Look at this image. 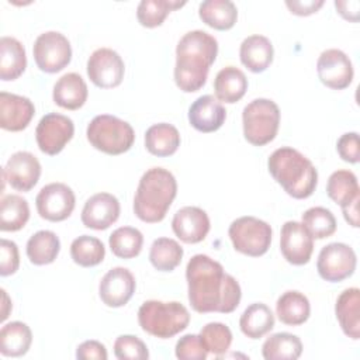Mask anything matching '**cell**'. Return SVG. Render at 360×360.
<instances>
[{
  "label": "cell",
  "mask_w": 360,
  "mask_h": 360,
  "mask_svg": "<svg viewBox=\"0 0 360 360\" xmlns=\"http://www.w3.org/2000/svg\"><path fill=\"white\" fill-rule=\"evenodd\" d=\"M188 301L200 314H229L240 302L242 291L236 278L207 255H194L186 267Z\"/></svg>",
  "instance_id": "obj_1"
},
{
  "label": "cell",
  "mask_w": 360,
  "mask_h": 360,
  "mask_svg": "<svg viewBox=\"0 0 360 360\" xmlns=\"http://www.w3.org/2000/svg\"><path fill=\"white\" fill-rule=\"evenodd\" d=\"M218 53L217 39L202 30L186 32L176 46L174 82L184 93L200 90Z\"/></svg>",
  "instance_id": "obj_2"
},
{
  "label": "cell",
  "mask_w": 360,
  "mask_h": 360,
  "mask_svg": "<svg viewBox=\"0 0 360 360\" xmlns=\"http://www.w3.org/2000/svg\"><path fill=\"white\" fill-rule=\"evenodd\" d=\"M267 167L273 179L292 198H308L316 188L318 172L315 166L294 148L283 146L276 149L269 156Z\"/></svg>",
  "instance_id": "obj_3"
},
{
  "label": "cell",
  "mask_w": 360,
  "mask_h": 360,
  "mask_svg": "<svg viewBox=\"0 0 360 360\" xmlns=\"http://www.w3.org/2000/svg\"><path fill=\"white\" fill-rule=\"evenodd\" d=\"M177 194L174 176L163 167L148 169L139 183L134 197L135 215L148 224L160 222Z\"/></svg>",
  "instance_id": "obj_4"
},
{
  "label": "cell",
  "mask_w": 360,
  "mask_h": 360,
  "mask_svg": "<svg viewBox=\"0 0 360 360\" xmlns=\"http://www.w3.org/2000/svg\"><path fill=\"white\" fill-rule=\"evenodd\" d=\"M138 322L143 332L159 339H169L188 326L190 314L177 301L149 300L139 307Z\"/></svg>",
  "instance_id": "obj_5"
},
{
  "label": "cell",
  "mask_w": 360,
  "mask_h": 360,
  "mask_svg": "<svg viewBox=\"0 0 360 360\" xmlns=\"http://www.w3.org/2000/svg\"><path fill=\"white\" fill-rule=\"evenodd\" d=\"M86 135L93 148L107 155H121L129 150L135 141L131 124L110 114L96 115L89 122Z\"/></svg>",
  "instance_id": "obj_6"
},
{
  "label": "cell",
  "mask_w": 360,
  "mask_h": 360,
  "mask_svg": "<svg viewBox=\"0 0 360 360\" xmlns=\"http://www.w3.org/2000/svg\"><path fill=\"white\" fill-rule=\"evenodd\" d=\"M245 139L255 145L263 146L271 142L280 125V108L269 98H255L245 105L242 112Z\"/></svg>",
  "instance_id": "obj_7"
},
{
  "label": "cell",
  "mask_w": 360,
  "mask_h": 360,
  "mask_svg": "<svg viewBox=\"0 0 360 360\" xmlns=\"http://www.w3.org/2000/svg\"><path fill=\"white\" fill-rule=\"evenodd\" d=\"M271 233V226L266 221L250 215L236 218L228 229L235 250L252 257H259L269 250Z\"/></svg>",
  "instance_id": "obj_8"
},
{
  "label": "cell",
  "mask_w": 360,
  "mask_h": 360,
  "mask_svg": "<svg viewBox=\"0 0 360 360\" xmlns=\"http://www.w3.org/2000/svg\"><path fill=\"white\" fill-rule=\"evenodd\" d=\"M32 53L37 66L46 73L60 72L72 59L70 42L58 31H46L38 35Z\"/></svg>",
  "instance_id": "obj_9"
},
{
  "label": "cell",
  "mask_w": 360,
  "mask_h": 360,
  "mask_svg": "<svg viewBox=\"0 0 360 360\" xmlns=\"http://www.w3.org/2000/svg\"><path fill=\"white\" fill-rule=\"evenodd\" d=\"M356 253L349 245L332 242L321 249L316 270L323 280L338 283L350 277L356 270Z\"/></svg>",
  "instance_id": "obj_10"
},
{
  "label": "cell",
  "mask_w": 360,
  "mask_h": 360,
  "mask_svg": "<svg viewBox=\"0 0 360 360\" xmlns=\"http://www.w3.org/2000/svg\"><path fill=\"white\" fill-rule=\"evenodd\" d=\"M73 121L68 115L58 112H49L44 115L35 128V139L38 148L41 152L49 156L58 155L73 138Z\"/></svg>",
  "instance_id": "obj_11"
},
{
  "label": "cell",
  "mask_w": 360,
  "mask_h": 360,
  "mask_svg": "<svg viewBox=\"0 0 360 360\" xmlns=\"http://www.w3.org/2000/svg\"><path fill=\"white\" fill-rule=\"evenodd\" d=\"M75 193L65 183H49L44 186L35 198L39 217L51 222H59L69 218L75 210Z\"/></svg>",
  "instance_id": "obj_12"
},
{
  "label": "cell",
  "mask_w": 360,
  "mask_h": 360,
  "mask_svg": "<svg viewBox=\"0 0 360 360\" xmlns=\"http://www.w3.org/2000/svg\"><path fill=\"white\" fill-rule=\"evenodd\" d=\"M124 73V60L114 49L98 48L87 59V76L97 87L112 89L120 86Z\"/></svg>",
  "instance_id": "obj_13"
},
{
  "label": "cell",
  "mask_w": 360,
  "mask_h": 360,
  "mask_svg": "<svg viewBox=\"0 0 360 360\" xmlns=\"http://www.w3.org/2000/svg\"><path fill=\"white\" fill-rule=\"evenodd\" d=\"M319 80L329 89L343 90L353 80V65L349 56L336 48L325 49L316 60Z\"/></svg>",
  "instance_id": "obj_14"
},
{
  "label": "cell",
  "mask_w": 360,
  "mask_h": 360,
  "mask_svg": "<svg viewBox=\"0 0 360 360\" xmlns=\"http://www.w3.org/2000/svg\"><path fill=\"white\" fill-rule=\"evenodd\" d=\"M280 250L288 263L307 264L314 252V238L302 222L287 221L280 232Z\"/></svg>",
  "instance_id": "obj_15"
},
{
  "label": "cell",
  "mask_w": 360,
  "mask_h": 360,
  "mask_svg": "<svg viewBox=\"0 0 360 360\" xmlns=\"http://www.w3.org/2000/svg\"><path fill=\"white\" fill-rule=\"evenodd\" d=\"M41 163L30 152L13 153L3 167V180L17 191H30L39 180Z\"/></svg>",
  "instance_id": "obj_16"
},
{
  "label": "cell",
  "mask_w": 360,
  "mask_h": 360,
  "mask_svg": "<svg viewBox=\"0 0 360 360\" xmlns=\"http://www.w3.org/2000/svg\"><path fill=\"white\" fill-rule=\"evenodd\" d=\"M136 288L135 277L127 267H112L98 284V295L110 308L124 307L134 295Z\"/></svg>",
  "instance_id": "obj_17"
},
{
  "label": "cell",
  "mask_w": 360,
  "mask_h": 360,
  "mask_svg": "<svg viewBox=\"0 0 360 360\" xmlns=\"http://www.w3.org/2000/svg\"><path fill=\"white\" fill-rule=\"evenodd\" d=\"M120 201L110 193L91 195L82 210V222L86 228L103 231L110 228L120 217Z\"/></svg>",
  "instance_id": "obj_18"
},
{
  "label": "cell",
  "mask_w": 360,
  "mask_h": 360,
  "mask_svg": "<svg viewBox=\"0 0 360 360\" xmlns=\"http://www.w3.org/2000/svg\"><path fill=\"white\" fill-rule=\"evenodd\" d=\"M172 229L181 242L198 243L210 232V218L202 208L187 205L174 214Z\"/></svg>",
  "instance_id": "obj_19"
},
{
  "label": "cell",
  "mask_w": 360,
  "mask_h": 360,
  "mask_svg": "<svg viewBox=\"0 0 360 360\" xmlns=\"http://www.w3.org/2000/svg\"><path fill=\"white\" fill-rule=\"evenodd\" d=\"M35 114V107L28 97L1 91L0 93V127L6 131L18 132L28 127Z\"/></svg>",
  "instance_id": "obj_20"
},
{
  "label": "cell",
  "mask_w": 360,
  "mask_h": 360,
  "mask_svg": "<svg viewBox=\"0 0 360 360\" xmlns=\"http://www.w3.org/2000/svg\"><path fill=\"white\" fill-rule=\"evenodd\" d=\"M226 118V110L214 96L198 97L188 108V121L193 128L208 134L219 129Z\"/></svg>",
  "instance_id": "obj_21"
},
{
  "label": "cell",
  "mask_w": 360,
  "mask_h": 360,
  "mask_svg": "<svg viewBox=\"0 0 360 360\" xmlns=\"http://www.w3.org/2000/svg\"><path fill=\"white\" fill-rule=\"evenodd\" d=\"M360 290L357 287L346 288L336 300V319L346 336L353 340L360 339Z\"/></svg>",
  "instance_id": "obj_22"
},
{
  "label": "cell",
  "mask_w": 360,
  "mask_h": 360,
  "mask_svg": "<svg viewBox=\"0 0 360 360\" xmlns=\"http://www.w3.org/2000/svg\"><path fill=\"white\" fill-rule=\"evenodd\" d=\"M273 45L264 35H249L246 37L239 48V58L243 66L253 73L264 72L273 62Z\"/></svg>",
  "instance_id": "obj_23"
},
{
  "label": "cell",
  "mask_w": 360,
  "mask_h": 360,
  "mask_svg": "<svg viewBox=\"0 0 360 360\" xmlns=\"http://www.w3.org/2000/svg\"><path fill=\"white\" fill-rule=\"evenodd\" d=\"M87 84L83 77L75 72L65 73L53 86V101L66 110H79L87 100Z\"/></svg>",
  "instance_id": "obj_24"
},
{
  "label": "cell",
  "mask_w": 360,
  "mask_h": 360,
  "mask_svg": "<svg viewBox=\"0 0 360 360\" xmlns=\"http://www.w3.org/2000/svg\"><path fill=\"white\" fill-rule=\"evenodd\" d=\"M248 90V79L236 66L222 68L214 80L215 98L222 103L233 104L239 101Z\"/></svg>",
  "instance_id": "obj_25"
},
{
  "label": "cell",
  "mask_w": 360,
  "mask_h": 360,
  "mask_svg": "<svg viewBox=\"0 0 360 360\" xmlns=\"http://www.w3.org/2000/svg\"><path fill=\"white\" fill-rule=\"evenodd\" d=\"M27 68V56L22 44L13 37L0 39V79L4 82L18 79Z\"/></svg>",
  "instance_id": "obj_26"
},
{
  "label": "cell",
  "mask_w": 360,
  "mask_h": 360,
  "mask_svg": "<svg viewBox=\"0 0 360 360\" xmlns=\"http://www.w3.org/2000/svg\"><path fill=\"white\" fill-rule=\"evenodd\" d=\"M276 314L283 323L298 326L309 318L311 305L302 292L290 290L278 297L276 302Z\"/></svg>",
  "instance_id": "obj_27"
},
{
  "label": "cell",
  "mask_w": 360,
  "mask_h": 360,
  "mask_svg": "<svg viewBox=\"0 0 360 360\" xmlns=\"http://www.w3.org/2000/svg\"><path fill=\"white\" fill-rule=\"evenodd\" d=\"M145 146L148 152H150L155 156H170L180 146V134L177 128L172 124H155L149 127L145 132Z\"/></svg>",
  "instance_id": "obj_28"
},
{
  "label": "cell",
  "mask_w": 360,
  "mask_h": 360,
  "mask_svg": "<svg viewBox=\"0 0 360 360\" xmlns=\"http://www.w3.org/2000/svg\"><path fill=\"white\" fill-rule=\"evenodd\" d=\"M32 342L30 326L21 321L6 323L0 330V353L7 357L24 356Z\"/></svg>",
  "instance_id": "obj_29"
},
{
  "label": "cell",
  "mask_w": 360,
  "mask_h": 360,
  "mask_svg": "<svg viewBox=\"0 0 360 360\" xmlns=\"http://www.w3.org/2000/svg\"><path fill=\"white\" fill-rule=\"evenodd\" d=\"M274 326V315L263 302L250 304L239 319V328L249 339H260Z\"/></svg>",
  "instance_id": "obj_30"
},
{
  "label": "cell",
  "mask_w": 360,
  "mask_h": 360,
  "mask_svg": "<svg viewBox=\"0 0 360 360\" xmlns=\"http://www.w3.org/2000/svg\"><path fill=\"white\" fill-rule=\"evenodd\" d=\"M198 15L208 27L225 31L235 25L238 8L231 0H205L198 7Z\"/></svg>",
  "instance_id": "obj_31"
},
{
  "label": "cell",
  "mask_w": 360,
  "mask_h": 360,
  "mask_svg": "<svg viewBox=\"0 0 360 360\" xmlns=\"http://www.w3.org/2000/svg\"><path fill=\"white\" fill-rule=\"evenodd\" d=\"M27 256L32 264H51L59 255L60 240L52 231H38L27 242Z\"/></svg>",
  "instance_id": "obj_32"
},
{
  "label": "cell",
  "mask_w": 360,
  "mask_h": 360,
  "mask_svg": "<svg viewBox=\"0 0 360 360\" xmlns=\"http://www.w3.org/2000/svg\"><path fill=\"white\" fill-rule=\"evenodd\" d=\"M301 353L302 343L300 338L288 332L269 336L262 346V354L266 360H295Z\"/></svg>",
  "instance_id": "obj_33"
},
{
  "label": "cell",
  "mask_w": 360,
  "mask_h": 360,
  "mask_svg": "<svg viewBox=\"0 0 360 360\" xmlns=\"http://www.w3.org/2000/svg\"><path fill=\"white\" fill-rule=\"evenodd\" d=\"M30 219V207L18 194L3 195L0 201V229L4 232L20 231Z\"/></svg>",
  "instance_id": "obj_34"
},
{
  "label": "cell",
  "mask_w": 360,
  "mask_h": 360,
  "mask_svg": "<svg viewBox=\"0 0 360 360\" xmlns=\"http://www.w3.org/2000/svg\"><path fill=\"white\" fill-rule=\"evenodd\" d=\"M326 194L332 201L340 207L347 205L353 200L360 197V188L357 177L350 170H336L333 172L326 184Z\"/></svg>",
  "instance_id": "obj_35"
},
{
  "label": "cell",
  "mask_w": 360,
  "mask_h": 360,
  "mask_svg": "<svg viewBox=\"0 0 360 360\" xmlns=\"http://www.w3.org/2000/svg\"><path fill=\"white\" fill-rule=\"evenodd\" d=\"M183 248L170 238H158L153 240L149 250V260L159 271L174 270L183 259Z\"/></svg>",
  "instance_id": "obj_36"
},
{
  "label": "cell",
  "mask_w": 360,
  "mask_h": 360,
  "mask_svg": "<svg viewBox=\"0 0 360 360\" xmlns=\"http://www.w3.org/2000/svg\"><path fill=\"white\" fill-rule=\"evenodd\" d=\"M112 255L121 259H132L142 250L143 235L139 229L132 226L117 228L108 239Z\"/></svg>",
  "instance_id": "obj_37"
},
{
  "label": "cell",
  "mask_w": 360,
  "mask_h": 360,
  "mask_svg": "<svg viewBox=\"0 0 360 360\" xmlns=\"http://www.w3.org/2000/svg\"><path fill=\"white\" fill-rule=\"evenodd\" d=\"M70 256L76 264L82 267H93L104 260L105 248L98 238L82 235L73 239L70 245Z\"/></svg>",
  "instance_id": "obj_38"
},
{
  "label": "cell",
  "mask_w": 360,
  "mask_h": 360,
  "mask_svg": "<svg viewBox=\"0 0 360 360\" xmlns=\"http://www.w3.org/2000/svg\"><path fill=\"white\" fill-rule=\"evenodd\" d=\"M186 1L176 0H142L136 8V18L141 25L155 28L162 25L170 11L180 8Z\"/></svg>",
  "instance_id": "obj_39"
},
{
  "label": "cell",
  "mask_w": 360,
  "mask_h": 360,
  "mask_svg": "<svg viewBox=\"0 0 360 360\" xmlns=\"http://www.w3.org/2000/svg\"><path fill=\"white\" fill-rule=\"evenodd\" d=\"M302 225L312 238L323 239L335 233L336 218L332 211L325 207H312L302 214Z\"/></svg>",
  "instance_id": "obj_40"
},
{
  "label": "cell",
  "mask_w": 360,
  "mask_h": 360,
  "mask_svg": "<svg viewBox=\"0 0 360 360\" xmlns=\"http://www.w3.org/2000/svg\"><path fill=\"white\" fill-rule=\"evenodd\" d=\"M200 339L208 353L215 356L225 354L232 343L231 329L221 322H210L200 330Z\"/></svg>",
  "instance_id": "obj_41"
},
{
  "label": "cell",
  "mask_w": 360,
  "mask_h": 360,
  "mask_svg": "<svg viewBox=\"0 0 360 360\" xmlns=\"http://www.w3.org/2000/svg\"><path fill=\"white\" fill-rule=\"evenodd\" d=\"M114 354L120 360H146L148 347L143 340L134 335H121L114 342Z\"/></svg>",
  "instance_id": "obj_42"
},
{
  "label": "cell",
  "mask_w": 360,
  "mask_h": 360,
  "mask_svg": "<svg viewBox=\"0 0 360 360\" xmlns=\"http://www.w3.org/2000/svg\"><path fill=\"white\" fill-rule=\"evenodd\" d=\"M176 357L180 360H205L208 350L202 345L198 335H184L181 336L174 349Z\"/></svg>",
  "instance_id": "obj_43"
},
{
  "label": "cell",
  "mask_w": 360,
  "mask_h": 360,
  "mask_svg": "<svg viewBox=\"0 0 360 360\" xmlns=\"http://www.w3.org/2000/svg\"><path fill=\"white\" fill-rule=\"evenodd\" d=\"M20 266V253L15 242L1 239L0 242V274L3 277L14 274Z\"/></svg>",
  "instance_id": "obj_44"
},
{
  "label": "cell",
  "mask_w": 360,
  "mask_h": 360,
  "mask_svg": "<svg viewBox=\"0 0 360 360\" xmlns=\"http://www.w3.org/2000/svg\"><path fill=\"white\" fill-rule=\"evenodd\" d=\"M336 150L339 156L349 163H357L360 160V146H359V134L346 132L343 134L336 143Z\"/></svg>",
  "instance_id": "obj_45"
},
{
  "label": "cell",
  "mask_w": 360,
  "mask_h": 360,
  "mask_svg": "<svg viewBox=\"0 0 360 360\" xmlns=\"http://www.w3.org/2000/svg\"><path fill=\"white\" fill-rule=\"evenodd\" d=\"M76 357L79 360H105L108 357L105 346L98 340H86L76 349Z\"/></svg>",
  "instance_id": "obj_46"
},
{
  "label": "cell",
  "mask_w": 360,
  "mask_h": 360,
  "mask_svg": "<svg viewBox=\"0 0 360 360\" xmlns=\"http://www.w3.org/2000/svg\"><path fill=\"white\" fill-rule=\"evenodd\" d=\"M285 6L295 15H309L316 13L323 6V0H287Z\"/></svg>",
  "instance_id": "obj_47"
},
{
  "label": "cell",
  "mask_w": 360,
  "mask_h": 360,
  "mask_svg": "<svg viewBox=\"0 0 360 360\" xmlns=\"http://www.w3.org/2000/svg\"><path fill=\"white\" fill-rule=\"evenodd\" d=\"M335 7L338 10V13L349 20V21H353L356 22L359 20V7H360V3L356 1V0H338L335 1Z\"/></svg>",
  "instance_id": "obj_48"
},
{
  "label": "cell",
  "mask_w": 360,
  "mask_h": 360,
  "mask_svg": "<svg viewBox=\"0 0 360 360\" xmlns=\"http://www.w3.org/2000/svg\"><path fill=\"white\" fill-rule=\"evenodd\" d=\"M359 201H360V197L356 198V200H353V201L349 202L347 205L340 207L346 222H347L349 225H352L353 228H359Z\"/></svg>",
  "instance_id": "obj_49"
},
{
  "label": "cell",
  "mask_w": 360,
  "mask_h": 360,
  "mask_svg": "<svg viewBox=\"0 0 360 360\" xmlns=\"http://www.w3.org/2000/svg\"><path fill=\"white\" fill-rule=\"evenodd\" d=\"M1 295H3V309H1V321H6V318L8 316V312L11 309V301L8 300V295L6 292V290L1 288Z\"/></svg>",
  "instance_id": "obj_50"
}]
</instances>
